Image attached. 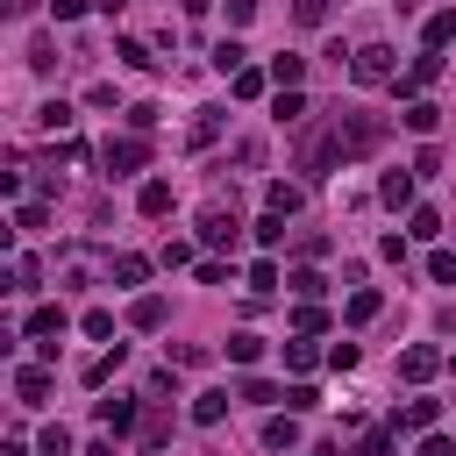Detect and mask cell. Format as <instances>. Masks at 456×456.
Segmentation results:
<instances>
[{
	"label": "cell",
	"mask_w": 456,
	"mask_h": 456,
	"mask_svg": "<svg viewBox=\"0 0 456 456\" xmlns=\"http://www.w3.org/2000/svg\"><path fill=\"white\" fill-rule=\"evenodd\" d=\"M349 78H356V86H399V64H392L385 43H363V50L349 57Z\"/></svg>",
	"instance_id": "cell-1"
},
{
	"label": "cell",
	"mask_w": 456,
	"mask_h": 456,
	"mask_svg": "<svg viewBox=\"0 0 456 456\" xmlns=\"http://www.w3.org/2000/svg\"><path fill=\"white\" fill-rule=\"evenodd\" d=\"M335 135H342V157H370V150L385 142V121H378V114H342Z\"/></svg>",
	"instance_id": "cell-2"
},
{
	"label": "cell",
	"mask_w": 456,
	"mask_h": 456,
	"mask_svg": "<svg viewBox=\"0 0 456 456\" xmlns=\"http://www.w3.org/2000/svg\"><path fill=\"white\" fill-rule=\"evenodd\" d=\"M435 370H442V349H435V342H413V349H399V378H406V385H428Z\"/></svg>",
	"instance_id": "cell-3"
},
{
	"label": "cell",
	"mask_w": 456,
	"mask_h": 456,
	"mask_svg": "<svg viewBox=\"0 0 456 456\" xmlns=\"http://www.w3.org/2000/svg\"><path fill=\"white\" fill-rule=\"evenodd\" d=\"M142 164H150V142H142V135L107 142V171H114V178H128V171H142Z\"/></svg>",
	"instance_id": "cell-4"
},
{
	"label": "cell",
	"mask_w": 456,
	"mask_h": 456,
	"mask_svg": "<svg viewBox=\"0 0 456 456\" xmlns=\"http://www.w3.org/2000/svg\"><path fill=\"white\" fill-rule=\"evenodd\" d=\"M235 235H242V221H235L228 207H207V214H200V242H214V249H235Z\"/></svg>",
	"instance_id": "cell-5"
},
{
	"label": "cell",
	"mask_w": 456,
	"mask_h": 456,
	"mask_svg": "<svg viewBox=\"0 0 456 456\" xmlns=\"http://www.w3.org/2000/svg\"><path fill=\"white\" fill-rule=\"evenodd\" d=\"M93 413H100V428H107V435H135V420H142V406H135V399H121V392H114V399H100Z\"/></svg>",
	"instance_id": "cell-6"
},
{
	"label": "cell",
	"mask_w": 456,
	"mask_h": 456,
	"mask_svg": "<svg viewBox=\"0 0 456 456\" xmlns=\"http://www.w3.org/2000/svg\"><path fill=\"white\" fill-rule=\"evenodd\" d=\"M435 78H442V50H420V57H413V71L399 78V93L413 100V93H420V86H435Z\"/></svg>",
	"instance_id": "cell-7"
},
{
	"label": "cell",
	"mask_w": 456,
	"mask_h": 456,
	"mask_svg": "<svg viewBox=\"0 0 456 456\" xmlns=\"http://www.w3.org/2000/svg\"><path fill=\"white\" fill-rule=\"evenodd\" d=\"M164 321H171V306H164V299H157V292H142V299H135V306H128V328H142V335H157V328H164Z\"/></svg>",
	"instance_id": "cell-8"
},
{
	"label": "cell",
	"mask_w": 456,
	"mask_h": 456,
	"mask_svg": "<svg viewBox=\"0 0 456 456\" xmlns=\"http://www.w3.org/2000/svg\"><path fill=\"white\" fill-rule=\"evenodd\" d=\"M14 392H21V406H43V399H50V370H43V363H21V370H14Z\"/></svg>",
	"instance_id": "cell-9"
},
{
	"label": "cell",
	"mask_w": 456,
	"mask_h": 456,
	"mask_svg": "<svg viewBox=\"0 0 456 456\" xmlns=\"http://www.w3.org/2000/svg\"><path fill=\"white\" fill-rule=\"evenodd\" d=\"M264 71H271V86H278V93H299V78H306V57H271Z\"/></svg>",
	"instance_id": "cell-10"
},
{
	"label": "cell",
	"mask_w": 456,
	"mask_h": 456,
	"mask_svg": "<svg viewBox=\"0 0 456 456\" xmlns=\"http://www.w3.org/2000/svg\"><path fill=\"white\" fill-rule=\"evenodd\" d=\"M378 200L385 207H413V171H385L378 178Z\"/></svg>",
	"instance_id": "cell-11"
},
{
	"label": "cell",
	"mask_w": 456,
	"mask_h": 456,
	"mask_svg": "<svg viewBox=\"0 0 456 456\" xmlns=\"http://www.w3.org/2000/svg\"><path fill=\"white\" fill-rule=\"evenodd\" d=\"M228 86H235V100H264V93H271V71H256V64H242V71H235Z\"/></svg>",
	"instance_id": "cell-12"
},
{
	"label": "cell",
	"mask_w": 456,
	"mask_h": 456,
	"mask_svg": "<svg viewBox=\"0 0 456 456\" xmlns=\"http://www.w3.org/2000/svg\"><path fill=\"white\" fill-rule=\"evenodd\" d=\"M435 121H442L435 100H406V128H413V135H435Z\"/></svg>",
	"instance_id": "cell-13"
},
{
	"label": "cell",
	"mask_w": 456,
	"mask_h": 456,
	"mask_svg": "<svg viewBox=\"0 0 456 456\" xmlns=\"http://www.w3.org/2000/svg\"><path fill=\"white\" fill-rule=\"evenodd\" d=\"M135 207H142L150 221H157V214H171V185H164V178H150V185L135 192Z\"/></svg>",
	"instance_id": "cell-14"
},
{
	"label": "cell",
	"mask_w": 456,
	"mask_h": 456,
	"mask_svg": "<svg viewBox=\"0 0 456 456\" xmlns=\"http://www.w3.org/2000/svg\"><path fill=\"white\" fill-rule=\"evenodd\" d=\"M406 235H413V242H435V235H442V214H435V207H413V214H406Z\"/></svg>",
	"instance_id": "cell-15"
},
{
	"label": "cell",
	"mask_w": 456,
	"mask_h": 456,
	"mask_svg": "<svg viewBox=\"0 0 456 456\" xmlns=\"http://www.w3.org/2000/svg\"><path fill=\"white\" fill-rule=\"evenodd\" d=\"M435 413H442L435 399H413V406H406V413H399L392 428H420V435H435Z\"/></svg>",
	"instance_id": "cell-16"
},
{
	"label": "cell",
	"mask_w": 456,
	"mask_h": 456,
	"mask_svg": "<svg viewBox=\"0 0 456 456\" xmlns=\"http://www.w3.org/2000/svg\"><path fill=\"white\" fill-rule=\"evenodd\" d=\"M114 57H121L128 71H150V64H157V57H150V43H135V36H121V43H114Z\"/></svg>",
	"instance_id": "cell-17"
},
{
	"label": "cell",
	"mask_w": 456,
	"mask_h": 456,
	"mask_svg": "<svg viewBox=\"0 0 456 456\" xmlns=\"http://www.w3.org/2000/svg\"><path fill=\"white\" fill-rule=\"evenodd\" d=\"M214 64H221V71H228V78H235V71H242V64H249V50H242V43H235V36H221V43H214Z\"/></svg>",
	"instance_id": "cell-18"
},
{
	"label": "cell",
	"mask_w": 456,
	"mask_h": 456,
	"mask_svg": "<svg viewBox=\"0 0 456 456\" xmlns=\"http://www.w3.org/2000/svg\"><path fill=\"white\" fill-rule=\"evenodd\" d=\"M36 128L64 135V128H71V107H64V100H43V107H36Z\"/></svg>",
	"instance_id": "cell-19"
},
{
	"label": "cell",
	"mask_w": 456,
	"mask_h": 456,
	"mask_svg": "<svg viewBox=\"0 0 456 456\" xmlns=\"http://www.w3.org/2000/svg\"><path fill=\"white\" fill-rule=\"evenodd\" d=\"M14 228H21V235L50 228V207H43V200H21V207H14Z\"/></svg>",
	"instance_id": "cell-20"
},
{
	"label": "cell",
	"mask_w": 456,
	"mask_h": 456,
	"mask_svg": "<svg viewBox=\"0 0 456 456\" xmlns=\"http://www.w3.org/2000/svg\"><path fill=\"white\" fill-rule=\"evenodd\" d=\"M256 356H264V335H249V328L228 335V363H256Z\"/></svg>",
	"instance_id": "cell-21"
},
{
	"label": "cell",
	"mask_w": 456,
	"mask_h": 456,
	"mask_svg": "<svg viewBox=\"0 0 456 456\" xmlns=\"http://www.w3.org/2000/svg\"><path fill=\"white\" fill-rule=\"evenodd\" d=\"M221 413H228V392H200V399H192V420H200V428H214Z\"/></svg>",
	"instance_id": "cell-22"
},
{
	"label": "cell",
	"mask_w": 456,
	"mask_h": 456,
	"mask_svg": "<svg viewBox=\"0 0 456 456\" xmlns=\"http://www.w3.org/2000/svg\"><path fill=\"white\" fill-rule=\"evenodd\" d=\"M264 442H271V449H292V442H299L292 413H271V420H264Z\"/></svg>",
	"instance_id": "cell-23"
},
{
	"label": "cell",
	"mask_w": 456,
	"mask_h": 456,
	"mask_svg": "<svg viewBox=\"0 0 456 456\" xmlns=\"http://www.w3.org/2000/svg\"><path fill=\"white\" fill-rule=\"evenodd\" d=\"M150 278V256H114V285H142Z\"/></svg>",
	"instance_id": "cell-24"
},
{
	"label": "cell",
	"mask_w": 456,
	"mask_h": 456,
	"mask_svg": "<svg viewBox=\"0 0 456 456\" xmlns=\"http://www.w3.org/2000/svg\"><path fill=\"white\" fill-rule=\"evenodd\" d=\"M28 335H64V306H36L28 314Z\"/></svg>",
	"instance_id": "cell-25"
},
{
	"label": "cell",
	"mask_w": 456,
	"mask_h": 456,
	"mask_svg": "<svg viewBox=\"0 0 456 456\" xmlns=\"http://www.w3.org/2000/svg\"><path fill=\"white\" fill-rule=\"evenodd\" d=\"M292 328H299V335H321V328H328V314H321V299H299V314H292Z\"/></svg>",
	"instance_id": "cell-26"
},
{
	"label": "cell",
	"mask_w": 456,
	"mask_h": 456,
	"mask_svg": "<svg viewBox=\"0 0 456 456\" xmlns=\"http://www.w3.org/2000/svg\"><path fill=\"white\" fill-rule=\"evenodd\" d=\"M114 370H121V342H114V349H107V356H93V363H86V385H107V378H114Z\"/></svg>",
	"instance_id": "cell-27"
},
{
	"label": "cell",
	"mask_w": 456,
	"mask_h": 456,
	"mask_svg": "<svg viewBox=\"0 0 456 456\" xmlns=\"http://www.w3.org/2000/svg\"><path fill=\"white\" fill-rule=\"evenodd\" d=\"M392 442H399V428H370V435L356 442V456H392Z\"/></svg>",
	"instance_id": "cell-28"
},
{
	"label": "cell",
	"mask_w": 456,
	"mask_h": 456,
	"mask_svg": "<svg viewBox=\"0 0 456 456\" xmlns=\"http://www.w3.org/2000/svg\"><path fill=\"white\" fill-rule=\"evenodd\" d=\"M449 36H456V14H428V50H449Z\"/></svg>",
	"instance_id": "cell-29"
},
{
	"label": "cell",
	"mask_w": 456,
	"mask_h": 456,
	"mask_svg": "<svg viewBox=\"0 0 456 456\" xmlns=\"http://www.w3.org/2000/svg\"><path fill=\"white\" fill-rule=\"evenodd\" d=\"M271 114L292 128V121H306V100H299V93H278V100H271Z\"/></svg>",
	"instance_id": "cell-30"
},
{
	"label": "cell",
	"mask_w": 456,
	"mask_h": 456,
	"mask_svg": "<svg viewBox=\"0 0 456 456\" xmlns=\"http://www.w3.org/2000/svg\"><path fill=\"white\" fill-rule=\"evenodd\" d=\"M264 207H271V214H292V207H299V185H264Z\"/></svg>",
	"instance_id": "cell-31"
},
{
	"label": "cell",
	"mask_w": 456,
	"mask_h": 456,
	"mask_svg": "<svg viewBox=\"0 0 456 456\" xmlns=\"http://www.w3.org/2000/svg\"><path fill=\"white\" fill-rule=\"evenodd\" d=\"M256 242H264V249H278V242H285V214H271V207H264V221H256Z\"/></svg>",
	"instance_id": "cell-32"
},
{
	"label": "cell",
	"mask_w": 456,
	"mask_h": 456,
	"mask_svg": "<svg viewBox=\"0 0 456 456\" xmlns=\"http://www.w3.org/2000/svg\"><path fill=\"white\" fill-rule=\"evenodd\" d=\"M285 285H292V292H299V299H321V292H328V278H321V271H292V278H285Z\"/></svg>",
	"instance_id": "cell-33"
},
{
	"label": "cell",
	"mask_w": 456,
	"mask_h": 456,
	"mask_svg": "<svg viewBox=\"0 0 456 456\" xmlns=\"http://www.w3.org/2000/svg\"><path fill=\"white\" fill-rule=\"evenodd\" d=\"M78 328H86V335H93V342H114V314H107V306H93V314H86V321H78Z\"/></svg>",
	"instance_id": "cell-34"
},
{
	"label": "cell",
	"mask_w": 456,
	"mask_h": 456,
	"mask_svg": "<svg viewBox=\"0 0 456 456\" xmlns=\"http://www.w3.org/2000/svg\"><path fill=\"white\" fill-rule=\"evenodd\" d=\"M242 399H256V406H285V385H264V378H249V385H242Z\"/></svg>",
	"instance_id": "cell-35"
},
{
	"label": "cell",
	"mask_w": 456,
	"mask_h": 456,
	"mask_svg": "<svg viewBox=\"0 0 456 456\" xmlns=\"http://www.w3.org/2000/svg\"><path fill=\"white\" fill-rule=\"evenodd\" d=\"M36 449H43V456H71V435H64V428H57V420H50V428H43V435H36Z\"/></svg>",
	"instance_id": "cell-36"
},
{
	"label": "cell",
	"mask_w": 456,
	"mask_h": 456,
	"mask_svg": "<svg viewBox=\"0 0 456 456\" xmlns=\"http://www.w3.org/2000/svg\"><path fill=\"white\" fill-rule=\"evenodd\" d=\"M428 278H435V285H456V249H435V256H428Z\"/></svg>",
	"instance_id": "cell-37"
},
{
	"label": "cell",
	"mask_w": 456,
	"mask_h": 456,
	"mask_svg": "<svg viewBox=\"0 0 456 456\" xmlns=\"http://www.w3.org/2000/svg\"><path fill=\"white\" fill-rule=\"evenodd\" d=\"M285 370H314V342H306V335L285 342Z\"/></svg>",
	"instance_id": "cell-38"
},
{
	"label": "cell",
	"mask_w": 456,
	"mask_h": 456,
	"mask_svg": "<svg viewBox=\"0 0 456 456\" xmlns=\"http://www.w3.org/2000/svg\"><path fill=\"white\" fill-rule=\"evenodd\" d=\"M328 7H335V0H292V14H299L306 28H321V21H328Z\"/></svg>",
	"instance_id": "cell-39"
},
{
	"label": "cell",
	"mask_w": 456,
	"mask_h": 456,
	"mask_svg": "<svg viewBox=\"0 0 456 456\" xmlns=\"http://www.w3.org/2000/svg\"><path fill=\"white\" fill-rule=\"evenodd\" d=\"M214 135H221V114H214V107H207V114H200V121H192V142H200V150H207V142H214Z\"/></svg>",
	"instance_id": "cell-40"
},
{
	"label": "cell",
	"mask_w": 456,
	"mask_h": 456,
	"mask_svg": "<svg viewBox=\"0 0 456 456\" xmlns=\"http://www.w3.org/2000/svg\"><path fill=\"white\" fill-rule=\"evenodd\" d=\"M370 314H378V292H349V321H356V328H363V321H370Z\"/></svg>",
	"instance_id": "cell-41"
},
{
	"label": "cell",
	"mask_w": 456,
	"mask_h": 456,
	"mask_svg": "<svg viewBox=\"0 0 456 456\" xmlns=\"http://www.w3.org/2000/svg\"><path fill=\"white\" fill-rule=\"evenodd\" d=\"M164 271H178V264H192V242H164V256H157Z\"/></svg>",
	"instance_id": "cell-42"
},
{
	"label": "cell",
	"mask_w": 456,
	"mask_h": 456,
	"mask_svg": "<svg viewBox=\"0 0 456 456\" xmlns=\"http://www.w3.org/2000/svg\"><path fill=\"white\" fill-rule=\"evenodd\" d=\"M278 285V264H249V292H271Z\"/></svg>",
	"instance_id": "cell-43"
},
{
	"label": "cell",
	"mask_w": 456,
	"mask_h": 456,
	"mask_svg": "<svg viewBox=\"0 0 456 456\" xmlns=\"http://www.w3.org/2000/svg\"><path fill=\"white\" fill-rule=\"evenodd\" d=\"M314 406V385H285V413H306Z\"/></svg>",
	"instance_id": "cell-44"
},
{
	"label": "cell",
	"mask_w": 456,
	"mask_h": 456,
	"mask_svg": "<svg viewBox=\"0 0 456 456\" xmlns=\"http://www.w3.org/2000/svg\"><path fill=\"white\" fill-rule=\"evenodd\" d=\"M164 435H171V428H164V413H150V420H142V449H164Z\"/></svg>",
	"instance_id": "cell-45"
},
{
	"label": "cell",
	"mask_w": 456,
	"mask_h": 456,
	"mask_svg": "<svg viewBox=\"0 0 456 456\" xmlns=\"http://www.w3.org/2000/svg\"><path fill=\"white\" fill-rule=\"evenodd\" d=\"M86 7H93V0H50V14H57V21H78Z\"/></svg>",
	"instance_id": "cell-46"
},
{
	"label": "cell",
	"mask_w": 456,
	"mask_h": 456,
	"mask_svg": "<svg viewBox=\"0 0 456 456\" xmlns=\"http://www.w3.org/2000/svg\"><path fill=\"white\" fill-rule=\"evenodd\" d=\"M420 456H456V442L449 435H420Z\"/></svg>",
	"instance_id": "cell-47"
},
{
	"label": "cell",
	"mask_w": 456,
	"mask_h": 456,
	"mask_svg": "<svg viewBox=\"0 0 456 456\" xmlns=\"http://www.w3.org/2000/svg\"><path fill=\"white\" fill-rule=\"evenodd\" d=\"M93 7H107V14H121V7H128V0H93Z\"/></svg>",
	"instance_id": "cell-48"
},
{
	"label": "cell",
	"mask_w": 456,
	"mask_h": 456,
	"mask_svg": "<svg viewBox=\"0 0 456 456\" xmlns=\"http://www.w3.org/2000/svg\"><path fill=\"white\" fill-rule=\"evenodd\" d=\"M207 7H214V0H185V14H207Z\"/></svg>",
	"instance_id": "cell-49"
}]
</instances>
